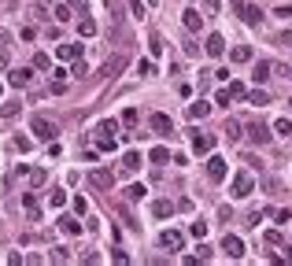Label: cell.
Masks as SVG:
<instances>
[{
    "mask_svg": "<svg viewBox=\"0 0 292 266\" xmlns=\"http://www.w3.org/2000/svg\"><path fill=\"white\" fill-rule=\"evenodd\" d=\"M30 133H34V137H37V141H56V122H48V118H45V115H34V118H30Z\"/></svg>",
    "mask_w": 292,
    "mask_h": 266,
    "instance_id": "1",
    "label": "cell"
},
{
    "mask_svg": "<svg viewBox=\"0 0 292 266\" xmlns=\"http://www.w3.org/2000/svg\"><path fill=\"white\" fill-rule=\"evenodd\" d=\"M89 185H92V189L111 192V189H115V174H111V170H104V166H96V170H89Z\"/></svg>",
    "mask_w": 292,
    "mask_h": 266,
    "instance_id": "2",
    "label": "cell"
},
{
    "mask_svg": "<svg viewBox=\"0 0 292 266\" xmlns=\"http://www.w3.org/2000/svg\"><path fill=\"white\" fill-rule=\"evenodd\" d=\"M251 189H255V181H251V174H237V177H233V185H229V196L244 200V196H251Z\"/></svg>",
    "mask_w": 292,
    "mask_h": 266,
    "instance_id": "3",
    "label": "cell"
},
{
    "mask_svg": "<svg viewBox=\"0 0 292 266\" xmlns=\"http://www.w3.org/2000/svg\"><path fill=\"white\" fill-rule=\"evenodd\" d=\"M237 15H241V22H248V26H255L259 19H263V11L251 4V0H237Z\"/></svg>",
    "mask_w": 292,
    "mask_h": 266,
    "instance_id": "4",
    "label": "cell"
},
{
    "mask_svg": "<svg viewBox=\"0 0 292 266\" xmlns=\"http://www.w3.org/2000/svg\"><path fill=\"white\" fill-rule=\"evenodd\" d=\"M203 52H207L211 59L225 56V37H222V33H207V41H203Z\"/></svg>",
    "mask_w": 292,
    "mask_h": 266,
    "instance_id": "5",
    "label": "cell"
},
{
    "mask_svg": "<svg viewBox=\"0 0 292 266\" xmlns=\"http://www.w3.org/2000/svg\"><path fill=\"white\" fill-rule=\"evenodd\" d=\"M222 251L229 259H241L244 255V241H241V237H233V233H225V237H222Z\"/></svg>",
    "mask_w": 292,
    "mask_h": 266,
    "instance_id": "6",
    "label": "cell"
},
{
    "mask_svg": "<svg viewBox=\"0 0 292 266\" xmlns=\"http://www.w3.org/2000/svg\"><path fill=\"white\" fill-rule=\"evenodd\" d=\"M148 126L159 133V137H174V122H170V115H152Z\"/></svg>",
    "mask_w": 292,
    "mask_h": 266,
    "instance_id": "7",
    "label": "cell"
},
{
    "mask_svg": "<svg viewBox=\"0 0 292 266\" xmlns=\"http://www.w3.org/2000/svg\"><path fill=\"white\" fill-rule=\"evenodd\" d=\"M159 244H163V248H170V251H181L185 237H181L178 229H163V233H159Z\"/></svg>",
    "mask_w": 292,
    "mask_h": 266,
    "instance_id": "8",
    "label": "cell"
},
{
    "mask_svg": "<svg viewBox=\"0 0 292 266\" xmlns=\"http://www.w3.org/2000/svg\"><path fill=\"white\" fill-rule=\"evenodd\" d=\"M211 148H215V137H207V133H192V152H196V155H211Z\"/></svg>",
    "mask_w": 292,
    "mask_h": 266,
    "instance_id": "9",
    "label": "cell"
},
{
    "mask_svg": "<svg viewBox=\"0 0 292 266\" xmlns=\"http://www.w3.org/2000/svg\"><path fill=\"white\" fill-rule=\"evenodd\" d=\"M207 177H211V181H225V159L222 155L207 159Z\"/></svg>",
    "mask_w": 292,
    "mask_h": 266,
    "instance_id": "10",
    "label": "cell"
},
{
    "mask_svg": "<svg viewBox=\"0 0 292 266\" xmlns=\"http://www.w3.org/2000/svg\"><path fill=\"white\" fill-rule=\"evenodd\" d=\"M8 85L11 89H26V85H30V70H26V66H15L8 74Z\"/></svg>",
    "mask_w": 292,
    "mask_h": 266,
    "instance_id": "11",
    "label": "cell"
},
{
    "mask_svg": "<svg viewBox=\"0 0 292 266\" xmlns=\"http://www.w3.org/2000/svg\"><path fill=\"white\" fill-rule=\"evenodd\" d=\"M248 137H251V144H270V130L263 122H251L248 126Z\"/></svg>",
    "mask_w": 292,
    "mask_h": 266,
    "instance_id": "12",
    "label": "cell"
},
{
    "mask_svg": "<svg viewBox=\"0 0 292 266\" xmlns=\"http://www.w3.org/2000/svg\"><path fill=\"white\" fill-rule=\"evenodd\" d=\"M181 22H185V30H189V33H200V26H203V15H200L196 8H189V11L181 15Z\"/></svg>",
    "mask_w": 292,
    "mask_h": 266,
    "instance_id": "13",
    "label": "cell"
},
{
    "mask_svg": "<svg viewBox=\"0 0 292 266\" xmlns=\"http://www.w3.org/2000/svg\"><path fill=\"white\" fill-rule=\"evenodd\" d=\"M11 63V33L8 30H0V70Z\"/></svg>",
    "mask_w": 292,
    "mask_h": 266,
    "instance_id": "14",
    "label": "cell"
},
{
    "mask_svg": "<svg viewBox=\"0 0 292 266\" xmlns=\"http://www.w3.org/2000/svg\"><path fill=\"white\" fill-rule=\"evenodd\" d=\"M270 70H274V63H270V59H259V63H255V70H251V82H255V85H263V82L270 78Z\"/></svg>",
    "mask_w": 292,
    "mask_h": 266,
    "instance_id": "15",
    "label": "cell"
},
{
    "mask_svg": "<svg viewBox=\"0 0 292 266\" xmlns=\"http://www.w3.org/2000/svg\"><path fill=\"white\" fill-rule=\"evenodd\" d=\"M22 207H26V218H30V222H37V218H41V207H37L34 192H22Z\"/></svg>",
    "mask_w": 292,
    "mask_h": 266,
    "instance_id": "16",
    "label": "cell"
},
{
    "mask_svg": "<svg viewBox=\"0 0 292 266\" xmlns=\"http://www.w3.org/2000/svg\"><path fill=\"white\" fill-rule=\"evenodd\" d=\"M59 229L67 233V237H78V233H82V222L70 218V215H59Z\"/></svg>",
    "mask_w": 292,
    "mask_h": 266,
    "instance_id": "17",
    "label": "cell"
},
{
    "mask_svg": "<svg viewBox=\"0 0 292 266\" xmlns=\"http://www.w3.org/2000/svg\"><path fill=\"white\" fill-rule=\"evenodd\" d=\"M222 137H225L229 144H237V141H241V122H237V118H229V122L222 126Z\"/></svg>",
    "mask_w": 292,
    "mask_h": 266,
    "instance_id": "18",
    "label": "cell"
},
{
    "mask_svg": "<svg viewBox=\"0 0 292 266\" xmlns=\"http://www.w3.org/2000/svg\"><path fill=\"white\" fill-rule=\"evenodd\" d=\"M148 159H152V163H156V166H163V163H170V148H167V144H156V148H152V152H148Z\"/></svg>",
    "mask_w": 292,
    "mask_h": 266,
    "instance_id": "19",
    "label": "cell"
},
{
    "mask_svg": "<svg viewBox=\"0 0 292 266\" xmlns=\"http://www.w3.org/2000/svg\"><path fill=\"white\" fill-rule=\"evenodd\" d=\"M152 215L156 218H170L174 215V203H170V200H156V203H152Z\"/></svg>",
    "mask_w": 292,
    "mask_h": 266,
    "instance_id": "20",
    "label": "cell"
},
{
    "mask_svg": "<svg viewBox=\"0 0 292 266\" xmlns=\"http://www.w3.org/2000/svg\"><path fill=\"white\" fill-rule=\"evenodd\" d=\"M118 126H122V118H104V122L96 126V133H104V137H115Z\"/></svg>",
    "mask_w": 292,
    "mask_h": 266,
    "instance_id": "21",
    "label": "cell"
},
{
    "mask_svg": "<svg viewBox=\"0 0 292 266\" xmlns=\"http://www.w3.org/2000/svg\"><path fill=\"white\" fill-rule=\"evenodd\" d=\"M126 66V56H115V59H108V63H104V78H115L118 70H122Z\"/></svg>",
    "mask_w": 292,
    "mask_h": 266,
    "instance_id": "22",
    "label": "cell"
},
{
    "mask_svg": "<svg viewBox=\"0 0 292 266\" xmlns=\"http://www.w3.org/2000/svg\"><path fill=\"white\" fill-rule=\"evenodd\" d=\"M207 111H211L207 100H196V104H189V118H207Z\"/></svg>",
    "mask_w": 292,
    "mask_h": 266,
    "instance_id": "23",
    "label": "cell"
},
{
    "mask_svg": "<svg viewBox=\"0 0 292 266\" xmlns=\"http://www.w3.org/2000/svg\"><path fill=\"white\" fill-rule=\"evenodd\" d=\"M229 59H233V63H251V48L248 44H237V48L229 52Z\"/></svg>",
    "mask_w": 292,
    "mask_h": 266,
    "instance_id": "24",
    "label": "cell"
},
{
    "mask_svg": "<svg viewBox=\"0 0 292 266\" xmlns=\"http://www.w3.org/2000/svg\"><path fill=\"white\" fill-rule=\"evenodd\" d=\"M122 166L130 170V174H134V170H141V152H126V155H122Z\"/></svg>",
    "mask_w": 292,
    "mask_h": 266,
    "instance_id": "25",
    "label": "cell"
},
{
    "mask_svg": "<svg viewBox=\"0 0 292 266\" xmlns=\"http://www.w3.org/2000/svg\"><path fill=\"white\" fill-rule=\"evenodd\" d=\"M144 185H130V189H126V203H137V200H144Z\"/></svg>",
    "mask_w": 292,
    "mask_h": 266,
    "instance_id": "26",
    "label": "cell"
},
{
    "mask_svg": "<svg viewBox=\"0 0 292 266\" xmlns=\"http://www.w3.org/2000/svg\"><path fill=\"white\" fill-rule=\"evenodd\" d=\"M78 33H82V37H92V33H96V22H92L89 15H82V22H78Z\"/></svg>",
    "mask_w": 292,
    "mask_h": 266,
    "instance_id": "27",
    "label": "cell"
},
{
    "mask_svg": "<svg viewBox=\"0 0 292 266\" xmlns=\"http://www.w3.org/2000/svg\"><path fill=\"white\" fill-rule=\"evenodd\" d=\"M248 104H255V108H267V104H270V96H267L263 89H255V92H248Z\"/></svg>",
    "mask_w": 292,
    "mask_h": 266,
    "instance_id": "28",
    "label": "cell"
},
{
    "mask_svg": "<svg viewBox=\"0 0 292 266\" xmlns=\"http://www.w3.org/2000/svg\"><path fill=\"white\" fill-rule=\"evenodd\" d=\"M78 56H82L78 44H59V59H78Z\"/></svg>",
    "mask_w": 292,
    "mask_h": 266,
    "instance_id": "29",
    "label": "cell"
},
{
    "mask_svg": "<svg viewBox=\"0 0 292 266\" xmlns=\"http://www.w3.org/2000/svg\"><path fill=\"white\" fill-rule=\"evenodd\" d=\"M48 203H52V207H63V203H67V192H63V189H52L48 192Z\"/></svg>",
    "mask_w": 292,
    "mask_h": 266,
    "instance_id": "30",
    "label": "cell"
},
{
    "mask_svg": "<svg viewBox=\"0 0 292 266\" xmlns=\"http://www.w3.org/2000/svg\"><path fill=\"white\" fill-rule=\"evenodd\" d=\"M11 144H15V152H22V155H26L30 148H34V141H30V137H22V133H19V137H15Z\"/></svg>",
    "mask_w": 292,
    "mask_h": 266,
    "instance_id": "31",
    "label": "cell"
},
{
    "mask_svg": "<svg viewBox=\"0 0 292 266\" xmlns=\"http://www.w3.org/2000/svg\"><path fill=\"white\" fill-rule=\"evenodd\" d=\"M225 89L233 92V100H248V89H244L241 82H229V85H225Z\"/></svg>",
    "mask_w": 292,
    "mask_h": 266,
    "instance_id": "32",
    "label": "cell"
},
{
    "mask_svg": "<svg viewBox=\"0 0 292 266\" xmlns=\"http://www.w3.org/2000/svg\"><path fill=\"white\" fill-rule=\"evenodd\" d=\"M137 118H141V111H137V108H126L122 111V126H137Z\"/></svg>",
    "mask_w": 292,
    "mask_h": 266,
    "instance_id": "33",
    "label": "cell"
},
{
    "mask_svg": "<svg viewBox=\"0 0 292 266\" xmlns=\"http://www.w3.org/2000/svg\"><path fill=\"white\" fill-rule=\"evenodd\" d=\"M189 233L196 237V241H203V237H207V222H192V225H189Z\"/></svg>",
    "mask_w": 292,
    "mask_h": 266,
    "instance_id": "34",
    "label": "cell"
},
{
    "mask_svg": "<svg viewBox=\"0 0 292 266\" xmlns=\"http://www.w3.org/2000/svg\"><path fill=\"white\" fill-rule=\"evenodd\" d=\"M70 15H74V11H70L67 4H56V22H70Z\"/></svg>",
    "mask_w": 292,
    "mask_h": 266,
    "instance_id": "35",
    "label": "cell"
},
{
    "mask_svg": "<svg viewBox=\"0 0 292 266\" xmlns=\"http://www.w3.org/2000/svg\"><path fill=\"white\" fill-rule=\"evenodd\" d=\"M48 259H52V263H70L67 248H52V251H48Z\"/></svg>",
    "mask_w": 292,
    "mask_h": 266,
    "instance_id": "36",
    "label": "cell"
},
{
    "mask_svg": "<svg viewBox=\"0 0 292 266\" xmlns=\"http://www.w3.org/2000/svg\"><path fill=\"white\" fill-rule=\"evenodd\" d=\"M229 100H233V92H229V89H218V96H215L218 108H229Z\"/></svg>",
    "mask_w": 292,
    "mask_h": 266,
    "instance_id": "37",
    "label": "cell"
},
{
    "mask_svg": "<svg viewBox=\"0 0 292 266\" xmlns=\"http://www.w3.org/2000/svg\"><path fill=\"white\" fill-rule=\"evenodd\" d=\"M19 115V104H0V118H15Z\"/></svg>",
    "mask_w": 292,
    "mask_h": 266,
    "instance_id": "38",
    "label": "cell"
},
{
    "mask_svg": "<svg viewBox=\"0 0 292 266\" xmlns=\"http://www.w3.org/2000/svg\"><path fill=\"white\" fill-rule=\"evenodd\" d=\"M45 177H48L45 170H30V185H34V189H41V185H45Z\"/></svg>",
    "mask_w": 292,
    "mask_h": 266,
    "instance_id": "39",
    "label": "cell"
},
{
    "mask_svg": "<svg viewBox=\"0 0 292 266\" xmlns=\"http://www.w3.org/2000/svg\"><path fill=\"white\" fill-rule=\"evenodd\" d=\"M34 66H37V70H48V66H52V59L45 56V52H37V56H34Z\"/></svg>",
    "mask_w": 292,
    "mask_h": 266,
    "instance_id": "40",
    "label": "cell"
},
{
    "mask_svg": "<svg viewBox=\"0 0 292 266\" xmlns=\"http://www.w3.org/2000/svg\"><path fill=\"white\" fill-rule=\"evenodd\" d=\"M274 130L281 133V137H289V133H292V122H289V118H277V122H274Z\"/></svg>",
    "mask_w": 292,
    "mask_h": 266,
    "instance_id": "41",
    "label": "cell"
},
{
    "mask_svg": "<svg viewBox=\"0 0 292 266\" xmlns=\"http://www.w3.org/2000/svg\"><path fill=\"white\" fill-rule=\"evenodd\" d=\"M137 74H141V78L152 74V59H137Z\"/></svg>",
    "mask_w": 292,
    "mask_h": 266,
    "instance_id": "42",
    "label": "cell"
},
{
    "mask_svg": "<svg viewBox=\"0 0 292 266\" xmlns=\"http://www.w3.org/2000/svg\"><path fill=\"white\" fill-rule=\"evenodd\" d=\"M152 56H163V37L159 33H152Z\"/></svg>",
    "mask_w": 292,
    "mask_h": 266,
    "instance_id": "43",
    "label": "cell"
},
{
    "mask_svg": "<svg viewBox=\"0 0 292 266\" xmlns=\"http://www.w3.org/2000/svg\"><path fill=\"white\" fill-rule=\"evenodd\" d=\"M277 44H281V48H292V30L289 33H277Z\"/></svg>",
    "mask_w": 292,
    "mask_h": 266,
    "instance_id": "44",
    "label": "cell"
},
{
    "mask_svg": "<svg viewBox=\"0 0 292 266\" xmlns=\"http://www.w3.org/2000/svg\"><path fill=\"white\" fill-rule=\"evenodd\" d=\"M267 244H281V229H267Z\"/></svg>",
    "mask_w": 292,
    "mask_h": 266,
    "instance_id": "45",
    "label": "cell"
},
{
    "mask_svg": "<svg viewBox=\"0 0 292 266\" xmlns=\"http://www.w3.org/2000/svg\"><path fill=\"white\" fill-rule=\"evenodd\" d=\"M74 211H78V215H85V211H89V203H85L82 196H74Z\"/></svg>",
    "mask_w": 292,
    "mask_h": 266,
    "instance_id": "46",
    "label": "cell"
},
{
    "mask_svg": "<svg viewBox=\"0 0 292 266\" xmlns=\"http://www.w3.org/2000/svg\"><path fill=\"white\" fill-rule=\"evenodd\" d=\"M111 259H115V263H130V255H126L122 248H115V251H111Z\"/></svg>",
    "mask_w": 292,
    "mask_h": 266,
    "instance_id": "47",
    "label": "cell"
},
{
    "mask_svg": "<svg viewBox=\"0 0 292 266\" xmlns=\"http://www.w3.org/2000/svg\"><path fill=\"white\" fill-rule=\"evenodd\" d=\"M130 11H134V15H144V4L141 0H130Z\"/></svg>",
    "mask_w": 292,
    "mask_h": 266,
    "instance_id": "48",
    "label": "cell"
},
{
    "mask_svg": "<svg viewBox=\"0 0 292 266\" xmlns=\"http://www.w3.org/2000/svg\"><path fill=\"white\" fill-rule=\"evenodd\" d=\"M218 4H222V0H203V8H207V11H218Z\"/></svg>",
    "mask_w": 292,
    "mask_h": 266,
    "instance_id": "49",
    "label": "cell"
},
{
    "mask_svg": "<svg viewBox=\"0 0 292 266\" xmlns=\"http://www.w3.org/2000/svg\"><path fill=\"white\" fill-rule=\"evenodd\" d=\"M148 4H159V0H148Z\"/></svg>",
    "mask_w": 292,
    "mask_h": 266,
    "instance_id": "50",
    "label": "cell"
},
{
    "mask_svg": "<svg viewBox=\"0 0 292 266\" xmlns=\"http://www.w3.org/2000/svg\"><path fill=\"white\" fill-rule=\"evenodd\" d=\"M289 78H292V70H289Z\"/></svg>",
    "mask_w": 292,
    "mask_h": 266,
    "instance_id": "51",
    "label": "cell"
},
{
    "mask_svg": "<svg viewBox=\"0 0 292 266\" xmlns=\"http://www.w3.org/2000/svg\"><path fill=\"white\" fill-rule=\"evenodd\" d=\"M289 104H292V100H289Z\"/></svg>",
    "mask_w": 292,
    "mask_h": 266,
    "instance_id": "52",
    "label": "cell"
}]
</instances>
